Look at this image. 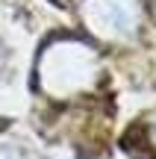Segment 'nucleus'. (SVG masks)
I'll use <instances>...</instances> for the list:
<instances>
[{
	"mask_svg": "<svg viewBox=\"0 0 156 159\" xmlns=\"http://www.w3.org/2000/svg\"><path fill=\"white\" fill-rule=\"evenodd\" d=\"M141 0H86L82 21L103 41H130L141 30Z\"/></svg>",
	"mask_w": 156,
	"mask_h": 159,
	"instance_id": "f03ea898",
	"label": "nucleus"
},
{
	"mask_svg": "<svg viewBox=\"0 0 156 159\" xmlns=\"http://www.w3.org/2000/svg\"><path fill=\"white\" fill-rule=\"evenodd\" d=\"M100 83V56L80 39H53L38 56V89L56 100L94 91Z\"/></svg>",
	"mask_w": 156,
	"mask_h": 159,
	"instance_id": "f257e3e1",
	"label": "nucleus"
}]
</instances>
